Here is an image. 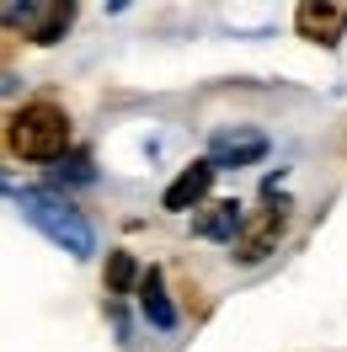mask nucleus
Instances as JSON below:
<instances>
[{"mask_svg":"<svg viewBox=\"0 0 347 352\" xmlns=\"http://www.w3.org/2000/svg\"><path fill=\"white\" fill-rule=\"evenodd\" d=\"M11 150L22 160H59L70 150V118L54 102H32L11 118Z\"/></svg>","mask_w":347,"mask_h":352,"instance_id":"nucleus-1","label":"nucleus"},{"mask_svg":"<svg viewBox=\"0 0 347 352\" xmlns=\"http://www.w3.org/2000/svg\"><path fill=\"white\" fill-rule=\"evenodd\" d=\"M22 208H27V219L38 224L54 245H65L70 256H91V224L81 219L70 203L43 198V192H22Z\"/></svg>","mask_w":347,"mask_h":352,"instance_id":"nucleus-2","label":"nucleus"},{"mask_svg":"<svg viewBox=\"0 0 347 352\" xmlns=\"http://www.w3.org/2000/svg\"><path fill=\"white\" fill-rule=\"evenodd\" d=\"M283 230H288V208H262V214H246V224H240L235 235V262L240 267H257L262 256H273V245L283 241Z\"/></svg>","mask_w":347,"mask_h":352,"instance_id":"nucleus-3","label":"nucleus"},{"mask_svg":"<svg viewBox=\"0 0 347 352\" xmlns=\"http://www.w3.org/2000/svg\"><path fill=\"white\" fill-rule=\"evenodd\" d=\"M262 155H267V139H262L257 129H224V133H214V144H209V160L214 166H257Z\"/></svg>","mask_w":347,"mask_h":352,"instance_id":"nucleus-4","label":"nucleus"},{"mask_svg":"<svg viewBox=\"0 0 347 352\" xmlns=\"http://www.w3.org/2000/svg\"><path fill=\"white\" fill-rule=\"evenodd\" d=\"M214 176H219V166L209 160V155H203V160H193V166L176 176L171 187H166V208H171V214H182V208L203 203V198H209V187H214Z\"/></svg>","mask_w":347,"mask_h":352,"instance_id":"nucleus-5","label":"nucleus"},{"mask_svg":"<svg viewBox=\"0 0 347 352\" xmlns=\"http://www.w3.org/2000/svg\"><path fill=\"white\" fill-rule=\"evenodd\" d=\"M347 27V6H315V0H304L299 6V32L304 38H315V43H337Z\"/></svg>","mask_w":347,"mask_h":352,"instance_id":"nucleus-6","label":"nucleus"},{"mask_svg":"<svg viewBox=\"0 0 347 352\" xmlns=\"http://www.w3.org/2000/svg\"><path fill=\"white\" fill-rule=\"evenodd\" d=\"M240 224H246V214H240L235 203H214V208H203L193 219V235H203V241H230L235 245Z\"/></svg>","mask_w":347,"mask_h":352,"instance_id":"nucleus-7","label":"nucleus"},{"mask_svg":"<svg viewBox=\"0 0 347 352\" xmlns=\"http://www.w3.org/2000/svg\"><path fill=\"white\" fill-rule=\"evenodd\" d=\"M139 294H145L139 305H145V315H150V326H155V331H171V326H176V309L166 305V288H160V272H155V267L145 272Z\"/></svg>","mask_w":347,"mask_h":352,"instance_id":"nucleus-8","label":"nucleus"},{"mask_svg":"<svg viewBox=\"0 0 347 352\" xmlns=\"http://www.w3.org/2000/svg\"><path fill=\"white\" fill-rule=\"evenodd\" d=\"M134 283H145L139 267H134V256H129V251H112V256H107V288H112V294H129Z\"/></svg>","mask_w":347,"mask_h":352,"instance_id":"nucleus-9","label":"nucleus"},{"mask_svg":"<svg viewBox=\"0 0 347 352\" xmlns=\"http://www.w3.org/2000/svg\"><path fill=\"white\" fill-rule=\"evenodd\" d=\"M70 16H75L70 6H54V11H48V16H43V27L32 32V43H54V38H59V32H65V27H70Z\"/></svg>","mask_w":347,"mask_h":352,"instance_id":"nucleus-10","label":"nucleus"}]
</instances>
